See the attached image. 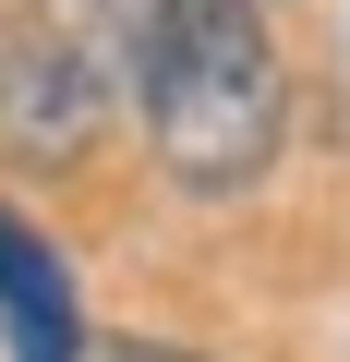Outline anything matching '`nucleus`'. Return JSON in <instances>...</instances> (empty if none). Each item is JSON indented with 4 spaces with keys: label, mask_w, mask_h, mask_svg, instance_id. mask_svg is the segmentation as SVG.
Here are the masks:
<instances>
[{
    "label": "nucleus",
    "mask_w": 350,
    "mask_h": 362,
    "mask_svg": "<svg viewBox=\"0 0 350 362\" xmlns=\"http://www.w3.org/2000/svg\"><path fill=\"white\" fill-rule=\"evenodd\" d=\"M133 85H145V145L182 194H254L278 169V37L254 0H157L133 37Z\"/></svg>",
    "instance_id": "1"
},
{
    "label": "nucleus",
    "mask_w": 350,
    "mask_h": 362,
    "mask_svg": "<svg viewBox=\"0 0 350 362\" xmlns=\"http://www.w3.org/2000/svg\"><path fill=\"white\" fill-rule=\"evenodd\" d=\"M121 85H133V37H121L109 0H37L13 25V49H0V121L37 157L97 145V121L121 109Z\"/></svg>",
    "instance_id": "2"
},
{
    "label": "nucleus",
    "mask_w": 350,
    "mask_h": 362,
    "mask_svg": "<svg viewBox=\"0 0 350 362\" xmlns=\"http://www.w3.org/2000/svg\"><path fill=\"white\" fill-rule=\"evenodd\" d=\"M0 350L13 362H85V314H73V278L61 254L0 206Z\"/></svg>",
    "instance_id": "3"
},
{
    "label": "nucleus",
    "mask_w": 350,
    "mask_h": 362,
    "mask_svg": "<svg viewBox=\"0 0 350 362\" xmlns=\"http://www.w3.org/2000/svg\"><path fill=\"white\" fill-rule=\"evenodd\" d=\"M85 362H194V350H169V338H97Z\"/></svg>",
    "instance_id": "4"
}]
</instances>
